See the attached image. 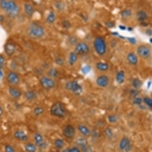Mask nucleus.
<instances>
[{
    "instance_id": "4d7b16f0",
    "label": "nucleus",
    "mask_w": 152,
    "mask_h": 152,
    "mask_svg": "<svg viewBox=\"0 0 152 152\" xmlns=\"http://www.w3.org/2000/svg\"><path fill=\"white\" fill-rule=\"evenodd\" d=\"M149 41H150V44H151V43H152V39H151V38H150Z\"/></svg>"
},
{
    "instance_id": "473e14b6",
    "label": "nucleus",
    "mask_w": 152,
    "mask_h": 152,
    "mask_svg": "<svg viewBox=\"0 0 152 152\" xmlns=\"http://www.w3.org/2000/svg\"><path fill=\"white\" fill-rule=\"evenodd\" d=\"M44 112V109L41 107H37L35 108H34L33 109V114L36 116H39L41 114H43Z\"/></svg>"
},
{
    "instance_id": "aec40b11",
    "label": "nucleus",
    "mask_w": 152,
    "mask_h": 152,
    "mask_svg": "<svg viewBox=\"0 0 152 152\" xmlns=\"http://www.w3.org/2000/svg\"><path fill=\"white\" fill-rule=\"evenodd\" d=\"M78 54L75 52H72L69 54L68 63L71 66H73L78 61Z\"/></svg>"
},
{
    "instance_id": "a211bd4d",
    "label": "nucleus",
    "mask_w": 152,
    "mask_h": 152,
    "mask_svg": "<svg viewBox=\"0 0 152 152\" xmlns=\"http://www.w3.org/2000/svg\"><path fill=\"white\" fill-rule=\"evenodd\" d=\"M24 11L27 16L31 17L35 13V9L31 4L26 3L24 5Z\"/></svg>"
},
{
    "instance_id": "a18cd8bd",
    "label": "nucleus",
    "mask_w": 152,
    "mask_h": 152,
    "mask_svg": "<svg viewBox=\"0 0 152 152\" xmlns=\"http://www.w3.org/2000/svg\"><path fill=\"white\" fill-rule=\"evenodd\" d=\"M105 25L107 28H112L115 27V24L112 21H107V22H105Z\"/></svg>"
},
{
    "instance_id": "a19ab883",
    "label": "nucleus",
    "mask_w": 152,
    "mask_h": 152,
    "mask_svg": "<svg viewBox=\"0 0 152 152\" xmlns=\"http://www.w3.org/2000/svg\"><path fill=\"white\" fill-rule=\"evenodd\" d=\"M55 63L59 65H63L65 64V61L63 58L59 57L55 59Z\"/></svg>"
},
{
    "instance_id": "e433bc0d",
    "label": "nucleus",
    "mask_w": 152,
    "mask_h": 152,
    "mask_svg": "<svg viewBox=\"0 0 152 152\" xmlns=\"http://www.w3.org/2000/svg\"><path fill=\"white\" fill-rule=\"evenodd\" d=\"M77 144L78 146L81 147L83 146H84V145L88 144V142L87 140L85 139H84V138H80V139L77 140Z\"/></svg>"
},
{
    "instance_id": "13d9d810",
    "label": "nucleus",
    "mask_w": 152,
    "mask_h": 152,
    "mask_svg": "<svg viewBox=\"0 0 152 152\" xmlns=\"http://www.w3.org/2000/svg\"><path fill=\"white\" fill-rule=\"evenodd\" d=\"M69 1H71V2H73V1H75V0H69Z\"/></svg>"
},
{
    "instance_id": "ea45409f",
    "label": "nucleus",
    "mask_w": 152,
    "mask_h": 152,
    "mask_svg": "<svg viewBox=\"0 0 152 152\" xmlns=\"http://www.w3.org/2000/svg\"><path fill=\"white\" fill-rule=\"evenodd\" d=\"M5 152H16V150L10 144H6L4 147Z\"/></svg>"
},
{
    "instance_id": "423d86ee",
    "label": "nucleus",
    "mask_w": 152,
    "mask_h": 152,
    "mask_svg": "<svg viewBox=\"0 0 152 152\" xmlns=\"http://www.w3.org/2000/svg\"><path fill=\"white\" fill-rule=\"evenodd\" d=\"M39 82L41 86L46 90L51 89L56 86V82L54 80L47 75L42 76L39 80Z\"/></svg>"
},
{
    "instance_id": "c9c22d12",
    "label": "nucleus",
    "mask_w": 152,
    "mask_h": 152,
    "mask_svg": "<svg viewBox=\"0 0 152 152\" xmlns=\"http://www.w3.org/2000/svg\"><path fill=\"white\" fill-rule=\"evenodd\" d=\"M82 152H93L92 147L88 144H87L84 146L81 147Z\"/></svg>"
},
{
    "instance_id": "9b49d317",
    "label": "nucleus",
    "mask_w": 152,
    "mask_h": 152,
    "mask_svg": "<svg viewBox=\"0 0 152 152\" xmlns=\"http://www.w3.org/2000/svg\"><path fill=\"white\" fill-rule=\"evenodd\" d=\"M76 130L75 128L71 125H66L63 130V135L69 139H72L75 135Z\"/></svg>"
},
{
    "instance_id": "f03ea898",
    "label": "nucleus",
    "mask_w": 152,
    "mask_h": 152,
    "mask_svg": "<svg viewBox=\"0 0 152 152\" xmlns=\"http://www.w3.org/2000/svg\"><path fill=\"white\" fill-rule=\"evenodd\" d=\"M27 34L32 38H41L45 35V29L39 23L33 22L27 27Z\"/></svg>"
},
{
    "instance_id": "a878e982",
    "label": "nucleus",
    "mask_w": 152,
    "mask_h": 152,
    "mask_svg": "<svg viewBox=\"0 0 152 152\" xmlns=\"http://www.w3.org/2000/svg\"><path fill=\"white\" fill-rule=\"evenodd\" d=\"M47 76L52 79L57 78L59 76V71L57 69L55 68H50L47 72Z\"/></svg>"
},
{
    "instance_id": "5701e85b",
    "label": "nucleus",
    "mask_w": 152,
    "mask_h": 152,
    "mask_svg": "<svg viewBox=\"0 0 152 152\" xmlns=\"http://www.w3.org/2000/svg\"><path fill=\"white\" fill-rule=\"evenodd\" d=\"M78 129L80 132V133L82 134L83 135L88 137L91 135L90 130L88 129L87 126L84 125H82V124H81V125L78 126Z\"/></svg>"
},
{
    "instance_id": "c756f323",
    "label": "nucleus",
    "mask_w": 152,
    "mask_h": 152,
    "mask_svg": "<svg viewBox=\"0 0 152 152\" xmlns=\"http://www.w3.org/2000/svg\"><path fill=\"white\" fill-rule=\"evenodd\" d=\"M142 85H143L142 81L139 78H135L132 81V86L135 89L140 88Z\"/></svg>"
},
{
    "instance_id": "1a4fd4ad",
    "label": "nucleus",
    "mask_w": 152,
    "mask_h": 152,
    "mask_svg": "<svg viewBox=\"0 0 152 152\" xmlns=\"http://www.w3.org/2000/svg\"><path fill=\"white\" fill-rule=\"evenodd\" d=\"M7 80L9 83L13 86H16L20 83V79L19 75L15 71H10L7 75Z\"/></svg>"
},
{
    "instance_id": "c85d7f7f",
    "label": "nucleus",
    "mask_w": 152,
    "mask_h": 152,
    "mask_svg": "<svg viewBox=\"0 0 152 152\" xmlns=\"http://www.w3.org/2000/svg\"><path fill=\"white\" fill-rule=\"evenodd\" d=\"M121 17H122V19H127L130 18L131 16H132V11H131V10H128V9H125V10H122L121 13Z\"/></svg>"
},
{
    "instance_id": "7c9ffc66",
    "label": "nucleus",
    "mask_w": 152,
    "mask_h": 152,
    "mask_svg": "<svg viewBox=\"0 0 152 152\" xmlns=\"http://www.w3.org/2000/svg\"><path fill=\"white\" fill-rule=\"evenodd\" d=\"M67 42H68L69 44H70L71 46H75L79 43V41H78V39L77 37L72 36L69 37V38L67 39Z\"/></svg>"
},
{
    "instance_id": "72a5a7b5",
    "label": "nucleus",
    "mask_w": 152,
    "mask_h": 152,
    "mask_svg": "<svg viewBox=\"0 0 152 152\" xmlns=\"http://www.w3.org/2000/svg\"><path fill=\"white\" fill-rule=\"evenodd\" d=\"M61 26L64 29L68 30V29L71 28L72 25H71V23L69 22V20L65 19L61 22Z\"/></svg>"
},
{
    "instance_id": "6e6552de",
    "label": "nucleus",
    "mask_w": 152,
    "mask_h": 152,
    "mask_svg": "<svg viewBox=\"0 0 152 152\" xmlns=\"http://www.w3.org/2000/svg\"><path fill=\"white\" fill-rule=\"evenodd\" d=\"M89 50H90V48L88 44L85 42H79L75 46L74 52L78 55H84L88 54Z\"/></svg>"
},
{
    "instance_id": "8fccbe9b",
    "label": "nucleus",
    "mask_w": 152,
    "mask_h": 152,
    "mask_svg": "<svg viewBox=\"0 0 152 152\" xmlns=\"http://www.w3.org/2000/svg\"><path fill=\"white\" fill-rule=\"evenodd\" d=\"M146 34H147V36H151L152 35V31H151V29H147L146 31Z\"/></svg>"
},
{
    "instance_id": "2eb2a0df",
    "label": "nucleus",
    "mask_w": 152,
    "mask_h": 152,
    "mask_svg": "<svg viewBox=\"0 0 152 152\" xmlns=\"http://www.w3.org/2000/svg\"><path fill=\"white\" fill-rule=\"evenodd\" d=\"M14 137L17 140L21 141H26L28 140V137L24 131L22 130H17L14 133Z\"/></svg>"
},
{
    "instance_id": "49530a36",
    "label": "nucleus",
    "mask_w": 152,
    "mask_h": 152,
    "mask_svg": "<svg viewBox=\"0 0 152 152\" xmlns=\"http://www.w3.org/2000/svg\"><path fill=\"white\" fill-rule=\"evenodd\" d=\"M128 40L129 41V42L133 44H135L137 43V40L134 37H129L128 38Z\"/></svg>"
},
{
    "instance_id": "79ce46f5",
    "label": "nucleus",
    "mask_w": 152,
    "mask_h": 152,
    "mask_svg": "<svg viewBox=\"0 0 152 152\" xmlns=\"http://www.w3.org/2000/svg\"><path fill=\"white\" fill-rule=\"evenodd\" d=\"M108 120L110 123H115L117 121V118L115 115H110L108 116Z\"/></svg>"
},
{
    "instance_id": "39448f33",
    "label": "nucleus",
    "mask_w": 152,
    "mask_h": 152,
    "mask_svg": "<svg viewBox=\"0 0 152 152\" xmlns=\"http://www.w3.org/2000/svg\"><path fill=\"white\" fill-rule=\"evenodd\" d=\"M65 89L67 91L72 92L76 95H80L82 93V87L77 81L71 80L65 84Z\"/></svg>"
},
{
    "instance_id": "9d476101",
    "label": "nucleus",
    "mask_w": 152,
    "mask_h": 152,
    "mask_svg": "<svg viewBox=\"0 0 152 152\" xmlns=\"http://www.w3.org/2000/svg\"><path fill=\"white\" fill-rule=\"evenodd\" d=\"M119 148L121 151L129 152L132 149L131 140L127 137H123L121 140L119 144Z\"/></svg>"
},
{
    "instance_id": "20e7f679",
    "label": "nucleus",
    "mask_w": 152,
    "mask_h": 152,
    "mask_svg": "<svg viewBox=\"0 0 152 152\" xmlns=\"http://www.w3.org/2000/svg\"><path fill=\"white\" fill-rule=\"evenodd\" d=\"M50 113L54 116L63 118L66 114V108L61 102H56L51 107Z\"/></svg>"
},
{
    "instance_id": "b1692460",
    "label": "nucleus",
    "mask_w": 152,
    "mask_h": 152,
    "mask_svg": "<svg viewBox=\"0 0 152 152\" xmlns=\"http://www.w3.org/2000/svg\"><path fill=\"white\" fill-rule=\"evenodd\" d=\"M95 67L97 69L100 71H106L109 70V65L106 63H102V62H99V63H96Z\"/></svg>"
},
{
    "instance_id": "393cba45",
    "label": "nucleus",
    "mask_w": 152,
    "mask_h": 152,
    "mask_svg": "<svg viewBox=\"0 0 152 152\" xmlns=\"http://www.w3.org/2000/svg\"><path fill=\"white\" fill-rule=\"evenodd\" d=\"M56 20V14L53 11H50L48 13V15L46 18V22L48 24H53Z\"/></svg>"
},
{
    "instance_id": "2f4dec72",
    "label": "nucleus",
    "mask_w": 152,
    "mask_h": 152,
    "mask_svg": "<svg viewBox=\"0 0 152 152\" xmlns=\"http://www.w3.org/2000/svg\"><path fill=\"white\" fill-rule=\"evenodd\" d=\"M54 146L57 149H61L64 146V141L61 139H57L54 141Z\"/></svg>"
},
{
    "instance_id": "dca6fc26",
    "label": "nucleus",
    "mask_w": 152,
    "mask_h": 152,
    "mask_svg": "<svg viewBox=\"0 0 152 152\" xmlns=\"http://www.w3.org/2000/svg\"><path fill=\"white\" fill-rule=\"evenodd\" d=\"M127 59L128 63L132 65H136L139 63V58L137 55L134 52H129L127 56Z\"/></svg>"
},
{
    "instance_id": "de8ad7c7",
    "label": "nucleus",
    "mask_w": 152,
    "mask_h": 152,
    "mask_svg": "<svg viewBox=\"0 0 152 152\" xmlns=\"http://www.w3.org/2000/svg\"><path fill=\"white\" fill-rule=\"evenodd\" d=\"M70 152H81L80 149L77 147H73L70 149Z\"/></svg>"
},
{
    "instance_id": "f704fd0d",
    "label": "nucleus",
    "mask_w": 152,
    "mask_h": 152,
    "mask_svg": "<svg viewBox=\"0 0 152 152\" xmlns=\"http://www.w3.org/2000/svg\"><path fill=\"white\" fill-rule=\"evenodd\" d=\"M91 70H92L91 67L89 65H87L84 66L81 68V71L83 74L85 75V74H88L89 72L91 71Z\"/></svg>"
},
{
    "instance_id": "f257e3e1",
    "label": "nucleus",
    "mask_w": 152,
    "mask_h": 152,
    "mask_svg": "<svg viewBox=\"0 0 152 152\" xmlns=\"http://www.w3.org/2000/svg\"><path fill=\"white\" fill-rule=\"evenodd\" d=\"M0 7L7 15L11 17L17 16L20 11L19 5L13 0H0Z\"/></svg>"
},
{
    "instance_id": "37998d69",
    "label": "nucleus",
    "mask_w": 152,
    "mask_h": 152,
    "mask_svg": "<svg viewBox=\"0 0 152 152\" xmlns=\"http://www.w3.org/2000/svg\"><path fill=\"white\" fill-rule=\"evenodd\" d=\"M5 65V58L3 55L0 54V68H3Z\"/></svg>"
},
{
    "instance_id": "f8f14e48",
    "label": "nucleus",
    "mask_w": 152,
    "mask_h": 152,
    "mask_svg": "<svg viewBox=\"0 0 152 152\" xmlns=\"http://www.w3.org/2000/svg\"><path fill=\"white\" fill-rule=\"evenodd\" d=\"M109 83V78L106 75H100L96 79V84L100 87H106Z\"/></svg>"
},
{
    "instance_id": "6ab92c4d",
    "label": "nucleus",
    "mask_w": 152,
    "mask_h": 152,
    "mask_svg": "<svg viewBox=\"0 0 152 152\" xmlns=\"http://www.w3.org/2000/svg\"><path fill=\"white\" fill-rule=\"evenodd\" d=\"M34 140H35L36 146L41 148L44 147L45 143L44 141V139L42 135L39 133L35 134L34 135Z\"/></svg>"
},
{
    "instance_id": "3c124183",
    "label": "nucleus",
    "mask_w": 152,
    "mask_h": 152,
    "mask_svg": "<svg viewBox=\"0 0 152 152\" xmlns=\"http://www.w3.org/2000/svg\"><path fill=\"white\" fill-rule=\"evenodd\" d=\"M4 19H5V18H4V16L2 15H0V22H3L4 20Z\"/></svg>"
},
{
    "instance_id": "09e8293b",
    "label": "nucleus",
    "mask_w": 152,
    "mask_h": 152,
    "mask_svg": "<svg viewBox=\"0 0 152 152\" xmlns=\"http://www.w3.org/2000/svg\"><path fill=\"white\" fill-rule=\"evenodd\" d=\"M131 95H132L133 96H136L138 94H139V92H138L135 89H134L131 90Z\"/></svg>"
},
{
    "instance_id": "864d4df0",
    "label": "nucleus",
    "mask_w": 152,
    "mask_h": 152,
    "mask_svg": "<svg viewBox=\"0 0 152 152\" xmlns=\"http://www.w3.org/2000/svg\"><path fill=\"white\" fill-rule=\"evenodd\" d=\"M3 114V109L1 106H0V117L2 116Z\"/></svg>"
},
{
    "instance_id": "4c0bfd02",
    "label": "nucleus",
    "mask_w": 152,
    "mask_h": 152,
    "mask_svg": "<svg viewBox=\"0 0 152 152\" xmlns=\"http://www.w3.org/2000/svg\"><path fill=\"white\" fill-rule=\"evenodd\" d=\"M105 134L107 138H109V139L112 138L113 136V131L112 128H107L105 130Z\"/></svg>"
},
{
    "instance_id": "bb28decb",
    "label": "nucleus",
    "mask_w": 152,
    "mask_h": 152,
    "mask_svg": "<svg viewBox=\"0 0 152 152\" xmlns=\"http://www.w3.org/2000/svg\"><path fill=\"white\" fill-rule=\"evenodd\" d=\"M54 5L55 7V8H56L58 11H63L66 9L65 3L63 1H60V0H58V1H56V2H55L54 4Z\"/></svg>"
},
{
    "instance_id": "5fc2aeb1",
    "label": "nucleus",
    "mask_w": 152,
    "mask_h": 152,
    "mask_svg": "<svg viewBox=\"0 0 152 152\" xmlns=\"http://www.w3.org/2000/svg\"><path fill=\"white\" fill-rule=\"evenodd\" d=\"M3 77V73L2 71V70H1V68H0V79L2 78Z\"/></svg>"
},
{
    "instance_id": "6e6d98bb",
    "label": "nucleus",
    "mask_w": 152,
    "mask_h": 152,
    "mask_svg": "<svg viewBox=\"0 0 152 152\" xmlns=\"http://www.w3.org/2000/svg\"><path fill=\"white\" fill-rule=\"evenodd\" d=\"M63 152H70V149L66 148L63 150Z\"/></svg>"
},
{
    "instance_id": "7ed1b4c3",
    "label": "nucleus",
    "mask_w": 152,
    "mask_h": 152,
    "mask_svg": "<svg viewBox=\"0 0 152 152\" xmlns=\"http://www.w3.org/2000/svg\"><path fill=\"white\" fill-rule=\"evenodd\" d=\"M93 46L95 52L99 56H103L107 52V44L105 40L101 37H96L93 41Z\"/></svg>"
},
{
    "instance_id": "412c9836",
    "label": "nucleus",
    "mask_w": 152,
    "mask_h": 152,
    "mask_svg": "<svg viewBox=\"0 0 152 152\" xmlns=\"http://www.w3.org/2000/svg\"><path fill=\"white\" fill-rule=\"evenodd\" d=\"M24 96H25V99L28 101H32L35 100L37 99V97L36 93L33 91H31V90L27 91L25 93Z\"/></svg>"
},
{
    "instance_id": "4be33fe9",
    "label": "nucleus",
    "mask_w": 152,
    "mask_h": 152,
    "mask_svg": "<svg viewBox=\"0 0 152 152\" xmlns=\"http://www.w3.org/2000/svg\"><path fill=\"white\" fill-rule=\"evenodd\" d=\"M125 72L123 70H120L116 73V81H117V83L120 85L123 84L124 81H125Z\"/></svg>"
},
{
    "instance_id": "4468645a",
    "label": "nucleus",
    "mask_w": 152,
    "mask_h": 152,
    "mask_svg": "<svg viewBox=\"0 0 152 152\" xmlns=\"http://www.w3.org/2000/svg\"><path fill=\"white\" fill-rule=\"evenodd\" d=\"M9 93L14 99H19L22 95L21 91L19 89L13 86H11L9 87Z\"/></svg>"
},
{
    "instance_id": "0eeeda50",
    "label": "nucleus",
    "mask_w": 152,
    "mask_h": 152,
    "mask_svg": "<svg viewBox=\"0 0 152 152\" xmlns=\"http://www.w3.org/2000/svg\"><path fill=\"white\" fill-rule=\"evenodd\" d=\"M137 53L138 56L141 58L146 59L150 58L151 50L150 48L146 45H140L137 49Z\"/></svg>"
},
{
    "instance_id": "ddd939ff",
    "label": "nucleus",
    "mask_w": 152,
    "mask_h": 152,
    "mask_svg": "<svg viewBox=\"0 0 152 152\" xmlns=\"http://www.w3.org/2000/svg\"><path fill=\"white\" fill-rule=\"evenodd\" d=\"M16 50V45L13 43H7L4 46V51L9 56H11L15 54Z\"/></svg>"
},
{
    "instance_id": "58836bf2",
    "label": "nucleus",
    "mask_w": 152,
    "mask_h": 152,
    "mask_svg": "<svg viewBox=\"0 0 152 152\" xmlns=\"http://www.w3.org/2000/svg\"><path fill=\"white\" fill-rule=\"evenodd\" d=\"M143 101L150 108H152V100L149 97H144L143 99Z\"/></svg>"
},
{
    "instance_id": "603ef678",
    "label": "nucleus",
    "mask_w": 152,
    "mask_h": 152,
    "mask_svg": "<svg viewBox=\"0 0 152 152\" xmlns=\"http://www.w3.org/2000/svg\"><path fill=\"white\" fill-rule=\"evenodd\" d=\"M119 27L121 30H126L127 29V28L125 26H123V25H119Z\"/></svg>"
},
{
    "instance_id": "c03bdc74",
    "label": "nucleus",
    "mask_w": 152,
    "mask_h": 152,
    "mask_svg": "<svg viewBox=\"0 0 152 152\" xmlns=\"http://www.w3.org/2000/svg\"><path fill=\"white\" fill-rule=\"evenodd\" d=\"M143 102V100L140 98H134L133 100V103L135 105H140Z\"/></svg>"
},
{
    "instance_id": "f3484780",
    "label": "nucleus",
    "mask_w": 152,
    "mask_h": 152,
    "mask_svg": "<svg viewBox=\"0 0 152 152\" xmlns=\"http://www.w3.org/2000/svg\"><path fill=\"white\" fill-rule=\"evenodd\" d=\"M135 18L137 21H139L140 22H144V21H146V20L147 19L148 15L145 11L140 10L137 12Z\"/></svg>"
},
{
    "instance_id": "cd10ccee",
    "label": "nucleus",
    "mask_w": 152,
    "mask_h": 152,
    "mask_svg": "<svg viewBox=\"0 0 152 152\" xmlns=\"http://www.w3.org/2000/svg\"><path fill=\"white\" fill-rule=\"evenodd\" d=\"M25 149L26 152H36L37 148L35 144L29 143L25 145Z\"/></svg>"
},
{
    "instance_id": "bf43d9fd",
    "label": "nucleus",
    "mask_w": 152,
    "mask_h": 152,
    "mask_svg": "<svg viewBox=\"0 0 152 152\" xmlns=\"http://www.w3.org/2000/svg\"><path fill=\"white\" fill-rule=\"evenodd\" d=\"M56 152H60V151H56Z\"/></svg>"
}]
</instances>
